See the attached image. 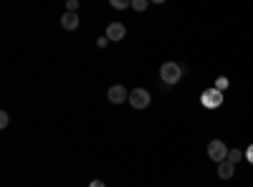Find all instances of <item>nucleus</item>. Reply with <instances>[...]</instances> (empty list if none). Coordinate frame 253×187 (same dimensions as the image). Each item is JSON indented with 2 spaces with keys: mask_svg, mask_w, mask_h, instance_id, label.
<instances>
[{
  "mask_svg": "<svg viewBox=\"0 0 253 187\" xmlns=\"http://www.w3.org/2000/svg\"><path fill=\"white\" fill-rule=\"evenodd\" d=\"M182 78V66L175 64V61H165L160 66V81H165L167 86H175L177 81Z\"/></svg>",
  "mask_w": 253,
  "mask_h": 187,
  "instance_id": "nucleus-1",
  "label": "nucleus"
},
{
  "mask_svg": "<svg viewBox=\"0 0 253 187\" xmlns=\"http://www.w3.org/2000/svg\"><path fill=\"white\" fill-rule=\"evenodd\" d=\"M228 152L230 150L225 147V142H220V139H213V142L208 144V157L213 159V162H218V164L228 159Z\"/></svg>",
  "mask_w": 253,
  "mask_h": 187,
  "instance_id": "nucleus-2",
  "label": "nucleus"
},
{
  "mask_svg": "<svg viewBox=\"0 0 253 187\" xmlns=\"http://www.w3.org/2000/svg\"><path fill=\"white\" fill-rule=\"evenodd\" d=\"M200 101H203L205 109H218L220 104H223V91H218L215 86H213V89H205V91L200 94Z\"/></svg>",
  "mask_w": 253,
  "mask_h": 187,
  "instance_id": "nucleus-3",
  "label": "nucleus"
},
{
  "mask_svg": "<svg viewBox=\"0 0 253 187\" xmlns=\"http://www.w3.org/2000/svg\"><path fill=\"white\" fill-rule=\"evenodd\" d=\"M150 101H152V96H150V91H147V89L129 91V104H132L134 109H147V107H150Z\"/></svg>",
  "mask_w": 253,
  "mask_h": 187,
  "instance_id": "nucleus-4",
  "label": "nucleus"
},
{
  "mask_svg": "<svg viewBox=\"0 0 253 187\" xmlns=\"http://www.w3.org/2000/svg\"><path fill=\"white\" fill-rule=\"evenodd\" d=\"M124 36H126L124 23H109V26H107V38H109V40H114V43L124 40Z\"/></svg>",
  "mask_w": 253,
  "mask_h": 187,
  "instance_id": "nucleus-5",
  "label": "nucleus"
},
{
  "mask_svg": "<svg viewBox=\"0 0 253 187\" xmlns=\"http://www.w3.org/2000/svg\"><path fill=\"white\" fill-rule=\"evenodd\" d=\"M107 96H109V101H112V104H124V101H129V91H126L124 86H119V84H117V86H112Z\"/></svg>",
  "mask_w": 253,
  "mask_h": 187,
  "instance_id": "nucleus-6",
  "label": "nucleus"
},
{
  "mask_svg": "<svg viewBox=\"0 0 253 187\" xmlns=\"http://www.w3.org/2000/svg\"><path fill=\"white\" fill-rule=\"evenodd\" d=\"M61 26H63V31H76L79 28V15L76 13H63L61 15Z\"/></svg>",
  "mask_w": 253,
  "mask_h": 187,
  "instance_id": "nucleus-7",
  "label": "nucleus"
},
{
  "mask_svg": "<svg viewBox=\"0 0 253 187\" xmlns=\"http://www.w3.org/2000/svg\"><path fill=\"white\" fill-rule=\"evenodd\" d=\"M233 175H236V164H233V162L225 159V162L218 164V177H220V180H230Z\"/></svg>",
  "mask_w": 253,
  "mask_h": 187,
  "instance_id": "nucleus-8",
  "label": "nucleus"
},
{
  "mask_svg": "<svg viewBox=\"0 0 253 187\" xmlns=\"http://www.w3.org/2000/svg\"><path fill=\"white\" fill-rule=\"evenodd\" d=\"M243 157H246V152H243V150H238V147L228 152V162H233V164H238V162H241Z\"/></svg>",
  "mask_w": 253,
  "mask_h": 187,
  "instance_id": "nucleus-9",
  "label": "nucleus"
},
{
  "mask_svg": "<svg viewBox=\"0 0 253 187\" xmlns=\"http://www.w3.org/2000/svg\"><path fill=\"white\" fill-rule=\"evenodd\" d=\"M114 10H124V8H132V3H129V0H112V3H109Z\"/></svg>",
  "mask_w": 253,
  "mask_h": 187,
  "instance_id": "nucleus-10",
  "label": "nucleus"
},
{
  "mask_svg": "<svg viewBox=\"0 0 253 187\" xmlns=\"http://www.w3.org/2000/svg\"><path fill=\"white\" fill-rule=\"evenodd\" d=\"M132 8H134L137 13H142V10L150 8V0H132Z\"/></svg>",
  "mask_w": 253,
  "mask_h": 187,
  "instance_id": "nucleus-11",
  "label": "nucleus"
},
{
  "mask_svg": "<svg viewBox=\"0 0 253 187\" xmlns=\"http://www.w3.org/2000/svg\"><path fill=\"white\" fill-rule=\"evenodd\" d=\"M228 84H230V81H228L225 76H218V78H215V89H218V91H225Z\"/></svg>",
  "mask_w": 253,
  "mask_h": 187,
  "instance_id": "nucleus-12",
  "label": "nucleus"
},
{
  "mask_svg": "<svg viewBox=\"0 0 253 187\" xmlns=\"http://www.w3.org/2000/svg\"><path fill=\"white\" fill-rule=\"evenodd\" d=\"M8 124H10V116H8V112H0V127H8Z\"/></svg>",
  "mask_w": 253,
  "mask_h": 187,
  "instance_id": "nucleus-13",
  "label": "nucleus"
},
{
  "mask_svg": "<svg viewBox=\"0 0 253 187\" xmlns=\"http://www.w3.org/2000/svg\"><path fill=\"white\" fill-rule=\"evenodd\" d=\"M79 10V0H69L66 3V13H76Z\"/></svg>",
  "mask_w": 253,
  "mask_h": 187,
  "instance_id": "nucleus-14",
  "label": "nucleus"
},
{
  "mask_svg": "<svg viewBox=\"0 0 253 187\" xmlns=\"http://www.w3.org/2000/svg\"><path fill=\"white\" fill-rule=\"evenodd\" d=\"M109 43H112V40H109L107 36H101V38H96V46H99V48H107Z\"/></svg>",
  "mask_w": 253,
  "mask_h": 187,
  "instance_id": "nucleus-15",
  "label": "nucleus"
},
{
  "mask_svg": "<svg viewBox=\"0 0 253 187\" xmlns=\"http://www.w3.org/2000/svg\"><path fill=\"white\" fill-rule=\"evenodd\" d=\"M246 159H248V162H251V164H253V144H251V147H248V150H246Z\"/></svg>",
  "mask_w": 253,
  "mask_h": 187,
  "instance_id": "nucleus-16",
  "label": "nucleus"
},
{
  "mask_svg": "<svg viewBox=\"0 0 253 187\" xmlns=\"http://www.w3.org/2000/svg\"><path fill=\"white\" fill-rule=\"evenodd\" d=\"M89 187H107V185H104V182H101V180H94V182H91V185H89Z\"/></svg>",
  "mask_w": 253,
  "mask_h": 187,
  "instance_id": "nucleus-17",
  "label": "nucleus"
}]
</instances>
